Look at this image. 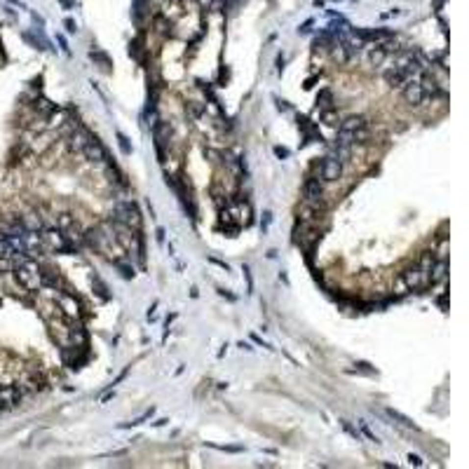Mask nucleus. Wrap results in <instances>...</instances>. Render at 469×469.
<instances>
[{"label":"nucleus","mask_w":469,"mask_h":469,"mask_svg":"<svg viewBox=\"0 0 469 469\" xmlns=\"http://www.w3.org/2000/svg\"><path fill=\"white\" fill-rule=\"evenodd\" d=\"M385 413H387V416L392 417V420H396L399 425L408 427V429H417V427H416V422H413V420H411V417H408V416H404L401 411H396V408H387Z\"/></svg>","instance_id":"2eb2a0df"},{"label":"nucleus","mask_w":469,"mask_h":469,"mask_svg":"<svg viewBox=\"0 0 469 469\" xmlns=\"http://www.w3.org/2000/svg\"><path fill=\"white\" fill-rule=\"evenodd\" d=\"M340 425H342V429H345V432H347L352 439H357V441H359V432H357V429H354V427H352L347 420H340Z\"/></svg>","instance_id":"cd10ccee"},{"label":"nucleus","mask_w":469,"mask_h":469,"mask_svg":"<svg viewBox=\"0 0 469 469\" xmlns=\"http://www.w3.org/2000/svg\"><path fill=\"white\" fill-rule=\"evenodd\" d=\"M218 293H221V296H225L228 300H234V296H233V293H228L225 288H218Z\"/></svg>","instance_id":"a19ab883"},{"label":"nucleus","mask_w":469,"mask_h":469,"mask_svg":"<svg viewBox=\"0 0 469 469\" xmlns=\"http://www.w3.org/2000/svg\"><path fill=\"white\" fill-rule=\"evenodd\" d=\"M275 104H277V110H279V113H287V110H288V104H287V101H282V99H275Z\"/></svg>","instance_id":"72a5a7b5"},{"label":"nucleus","mask_w":469,"mask_h":469,"mask_svg":"<svg viewBox=\"0 0 469 469\" xmlns=\"http://www.w3.org/2000/svg\"><path fill=\"white\" fill-rule=\"evenodd\" d=\"M404 99H406V104H411V106H420L422 101H425V92H422V87H420V82L417 80H408L404 87Z\"/></svg>","instance_id":"0eeeda50"},{"label":"nucleus","mask_w":469,"mask_h":469,"mask_svg":"<svg viewBox=\"0 0 469 469\" xmlns=\"http://www.w3.org/2000/svg\"><path fill=\"white\" fill-rule=\"evenodd\" d=\"M14 277L26 291H38L40 288V267L38 263H33V258H24L14 265Z\"/></svg>","instance_id":"f257e3e1"},{"label":"nucleus","mask_w":469,"mask_h":469,"mask_svg":"<svg viewBox=\"0 0 469 469\" xmlns=\"http://www.w3.org/2000/svg\"><path fill=\"white\" fill-rule=\"evenodd\" d=\"M270 223H272V211H263V221H261V230H263V233H267V228H270Z\"/></svg>","instance_id":"c85d7f7f"},{"label":"nucleus","mask_w":469,"mask_h":469,"mask_svg":"<svg viewBox=\"0 0 469 469\" xmlns=\"http://www.w3.org/2000/svg\"><path fill=\"white\" fill-rule=\"evenodd\" d=\"M66 31L75 33V22H73V19H66Z\"/></svg>","instance_id":"4c0bfd02"},{"label":"nucleus","mask_w":469,"mask_h":469,"mask_svg":"<svg viewBox=\"0 0 469 469\" xmlns=\"http://www.w3.org/2000/svg\"><path fill=\"white\" fill-rule=\"evenodd\" d=\"M319 174L324 181H338L342 176V162L336 157V155H329V157H324V160L319 162Z\"/></svg>","instance_id":"39448f33"},{"label":"nucleus","mask_w":469,"mask_h":469,"mask_svg":"<svg viewBox=\"0 0 469 469\" xmlns=\"http://www.w3.org/2000/svg\"><path fill=\"white\" fill-rule=\"evenodd\" d=\"M401 277H404L406 287L411 288V291H420V288L427 287V282H425V277H422V272H420V267L417 265L406 267L404 272H401Z\"/></svg>","instance_id":"6e6552de"},{"label":"nucleus","mask_w":469,"mask_h":469,"mask_svg":"<svg viewBox=\"0 0 469 469\" xmlns=\"http://www.w3.org/2000/svg\"><path fill=\"white\" fill-rule=\"evenodd\" d=\"M333 104H336V101H333L331 89H321L319 96H317V108H319V110H329V108H336Z\"/></svg>","instance_id":"6ab92c4d"},{"label":"nucleus","mask_w":469,"mask_h":469,"mask_svg":"<svg viewBox=\"0 0 469 469\" xmlns=\"http://www.w3.org/2000/svg\"><path fill=\"white\" fill-rule=\"evenodd\" d=\"M0 256L5 258H14V249H12V239L10 234H5L0 230Z\"/></svg>","instance_id":"aec40b11"},{"label":"nucleus","mask_w":469,"mask_h":469,"mask_svg":"<svg viewBox=\"0 0 469 469\" xmlns=\"http://www.w3.org/2000/svg\"><path fill=\"white\" fill-rule=\"evenodd\" d=\"M185 110L190 113L192 117H200L204 115V110H207V106H202V104H197V101H190V104H185Z\"/></svg>","instance_id":"b1692460"},{"label":"nucleus","mask_w":469,"mask_h":469,"mask_svg":"<svg viewBox=\"0 0 469 469\" xmlns=\"http://www.w3.org/2000/svg\"><path fill=\"white\" fill-rule=\"evenodd\" d=\"M56 228H59V230H64V233H73V230H78V221H75L73 213L64 211V213H59V216H56Z\"/></svg>","instance_id":"ddd939ff"},{"label":"nucleus","mask_w":469,"mask_h":469,"mask_svg":"<svg viewBox=\"0 0 469 469\" xmlns=\"http://www.w3.org/2000/svg\"><path fill=\"white\" fill-rule=\"evenodd\" d=\"M239 347H242V350H246V352H251V350H254V347L249 345V342H239Z\"/></svg>","instance_id":"79ce46f5"},{"label":"nucleus","mask_w":469,"mask_h":469,"mask_svg":"<svg viewBox=\"0 0 469 469\" xmlns=\"http://www.w3.org/2000/svg\"><path fill=\"white\" fill-rule=\"evenodd\" d=\"M321 120H324V125H329V127H336L340 120H338V115H336V108H329V110H319Z\"/></svg>","instance_id":"4be33fe9"},{"label":"nucleus","mask_w":469,"mask_h":469,"mask_svg":"<svg viewBox=\"0 0 469 469\" xmlns=\"http://www.w3.org/2000/svg\"><path fill=\"white\" fill-rule=\"evenodd\" d=\"M115 136H117V143H120L122 153H125V155H131V143H129L127 136H125L122 131H115Z\"/></svg>","instance_id":"393cba45"},{"label":"nucleus","mask_w":469,"mask_h":469,"mask_svg":"<svg viewBox=\"0 0 469 469\" xmlns=\"http://www.w3.org/2000/svg\"><path fill=\"white\" fill-rule=\"evenodd\" d=\"M251 338H254V342H258V345H263L265 350H275L272 345H267V342H263V340H261V338H258V336H251Z\"/></svg>","instance_id":"e433bc0d"},{"label":"nucleus","mask_w":469,"mask_h":469,"mask_svg":"<svg viewBox=\"0 0 469 469\" xmlns=\"http://www.w3.org/2000/svg\"><path fill=\"white\" fill-rule=\"evenodd\" d=\"M394 293H396V296H406V293H411V288L406 287V282H404L401 275L394 279Z\"/></svg>","instance_id":"a878e982"},{"label":"nucleus","mask_w":469,"mask_h":469,"mask_svg":"<svg viewBox=\"0 0 469 469\" xmlns=\"http://www.w3.org/2000/svg\"><path fill=\"white\" fill-rule=\"evenodd\" d=\"M56 40H59V45H61V50H64L66 54L71 52V50H68V45H66V40H64V38H61V35H59V38H56Z\"/></svg>","instance_id":"ea45409f"},{"label":"nucleus","mask_w":469,"mask_h":469,"mask_svg":"<svg viewBox=\"0 0 469 469\" xmlns=\"http://www.w3.org/2000/svg\"><path fill=\"white\" fill-rule=\"evenodd\" d=\"M359 40H387L392 33L390 31H354Z\"/></svg>","instance_id":"dca6fc26"},{"label":"nucleus","mask_w":469,"mask_h":469,"mask_svg":"<svg viewBox=\"0 0 469 469\" xmlns=\"http://www.w3.org/2000/svg\"><path fill=\"white\" fill-rule=\"evenodd\" d=\"M54 305L59 308V312H61L68 321L82 319V305H80V300L75 298V293H71V291L56 293V296H54Z\"/></svg>","instance_id":"7ed1b4c3"},{"label":"nucleus","mask_w":469,"mask_h":469,"mask_svg":"<svg viewBox=\"0 0 469 469\" xmlns=\"http://www.w3.org/2000/svg\"><path fill=\"white\" fill-rule=\"evenodd\" d=\"M113 221L117 225H127V228H134L139 230L141 228V213L136 209V204L131 200H117L113 204Z\"/></svg>","instance_id":"f03ea898"},{"label":"nucleus","mask_w":469,"mask_h":469,"mask_svg":"<svg viewBox=\"0 0 469 469\" xmlns=\"http://www.w3.org/2000/svg\"><path fill=\"white\" fill-rule=\"evenodd\" d=\"M113 265L117 267V272H120V275H122V277H125V279H134V275H136V272H134V265H131L129 261H122V258H115V261H113Z\"/></svg>","instance_id":"f3484780"},{"label":"nucleus","mask_w":469,"mask_h":469,"mask_svg":"<svg viewBox=\"0 0 469 469\" xmlns=\"http://www.w3.org/2000/svg\"><path fill=\"white\" fill-rule=\"evenodd\" d=\"M364 125H366V120H364L362 115H350V117H345L340 122V129L342 131H359V129H364Z\"/></svg>","instance_id":"4468645a"},{"label":"nucleus","mask_w":469,"mask_h":469,"mask_svg":"<svg viewBox=\"0 0 469 469\" xmlns=\"http://www.w3.org/2000/svg\"><path fill=\"white\" fill-rule=\"evenodd\" d=\"M385 80H387V85L390 87H404L411 78H408V73H406L401 66H394V68L385 71Z\"/></svg>","instance_id":"9d476101"},{"label":"nucleus","mask_w":469,"mask_h":469,"mask_svg":"<svg viewBox=\"0 0 469 469\" xmlns=\"http://www.w3.org/2000/svg\"><path fill=\"white\" fill-rule=\"evenodd\" d=\"M89 139H92V134H89L87 129L75 127L73 131H71V136H68V150H71V153H82V148L87 146Z\"/></svg>","instance_id":"1a4fd4ad"},{"label":"nucleus","mask_w":469,"mask_h":469,"mask_svg":"<svg viewBox=\"0 0 469 469\" xmlns=\"http://www.w3.org/2000/svg\"><path fill=\"white\" fill-rule=\"evenodd\" d=\"M362 432H364V434H366V437H368V439H371V441H375V443H380V439L375 437L373 432H371V429L366 427V422H362Z\"/></svg>","instance_id":"473e14b6"},{"label":"nucleus","mask_w":469,"mask_h":469,"mask_svg":"<svg viewBox=\"0 0 469 469\" xmlns=\"http://www.w3.org/2000/svg\"><path fill=\"white\" fill-rule=\"evenodd\" d=\"M446 277H448L446 258H437V261L432 263V270H429V284H441Z\"/></svg>","instance_id":"9b49d317"},{"label":"nucleus","mask_w":469,"mask_h":469,"mask_svg":"<svg viewBox=\"0 0 469 469\" xmlns=\"http://www.w3.org/2000/svg\"><path fill=\"white\" fill-rule=\"evenodd\" d=\"M354 366H357V371H362V373H368V375L375 373V368H371V364H366V362H357Z\"/></svg>","instance_id":"c756f323"},{"label":"nucleus","mask_w":469,"mask_h":469,"mask_svg":"<svg viewBox=\"0 0 469 469\" xmlns=\"http://www.w3.org/2000/svg\"><path fill=\"white\" fill-rule=\"evenodd\" d=\"M420 87H422V92H425V99L427 96H443L446 94V92L441 89V85H439L429 73H425V71H422V78H420Z\"/></svg>","instance_id":"f8f14e48"},{"label":"nucleus","mask_w":469,"mask_h":469,"mask_svg":"<svg viewBox=\"0 0 469 469\" xmlns=\"http://www.w3.org/2000/svg\"><path fill=\"white\" fill-rule=\"evenodd\" d=\"M408 462H411V465H416V467H422V465H425V460L420 458L417 453H408Z\"/></svg>","instance_id":"7c9ffc66"},{"label":"nucleus","mask_w":469,"mask_h":469,"mask_svg":"<svg viewBox=\"0 0 469 469\" xmlns=\"http://www.w3.org/2000/svg\"><path fill=\"white\" fill-rule=\"evenodd\" d=\"M385 56H387V52H385L383 47H375V50L368 52V61H371L373 66H380L385 61Z\"/></svg>","instance_id":"5701e85b"},{"label":"nucleus","mask_w":469,"mask_h":469,"mask_svg":"<svg viewBox=\"0 0 469 469\" xmlns=\"http://www.w3.org/2000/svg\"><path fill=\"white\" fill-rule=\"evenodd\" d=\"M303 195H305L303 202L317 204V207H326V204H324V183L319 181V176H308V179H305V183H303Z\"/></svg>","instance_id":"20e7f679"},{"label":"nucleus","mask_w":469,"mask_h":469,"mask_svg":"<svg viewBox=\"0 0 469 469\" xmlns=\"http://www.w3.org/2000/svg\"><path fill=\"white\" fill-rule=\"evenodd\" d=\"M275 155H277L279 160H287L291 153H288V148H284V146H275Z\"/></svg>","instance_id":"2f4dec72"},{"label":"nucleus","mask_w":469,"mask_h":469,"mask_svg":"<svg viewBox=\"0 0 469 469\" xmlns=\"http://www.w3.org/2000/svg\"><path fill=\"white\" fill-rule=\"evenodd\" d=\"M155 237H157L160 244H164V228H157V230H155Z\"/></svg>","instance_id":"c9c22d12"},{"label":"nucleus","mask_w":469,"mask_h":469,"mask_svg":"<svg viewBox=\"0 0 469 469\" xmlns=\"http://www.w3.org/2000/svg\"><path fill=\"white\" fill-rule=\"evenodd\" d=\"M242 272H244V279H246V293H254V277H251L249 265H242Z\"/></svg>","instance_id":"bb28decb"},{"label":"nucleus","mask_w":469,"mask_h":469,"mask_svg":"<svg viewBox=\"0 0 469 469\" xmlns=\"http://www.w3.org/2000/svg\"><path fill=\"white\" fill-rule=\"evenodd\" d=\"M89 59H92L94 64H99L101 68H110V59H108V54L101 52V50H92V52H89Z\"/></svg>","instance_id":"412c9836"},{"label":"nucleus","mask_w":469,"mask_h":469,"mask_svg":"<svg viewBox=\"0 0 469 469\" xmlns=\"http://www.w3.org/2000/svg\"><path fill=\"white\" fill-rule=\"evenodd\" d=\"M279 279H282V282H284V284L288 287V277H287V272H279Z\"/></svg>","instance_id":"37998d69"},{"label":"nucleus","mask_w":469,"mask_h":469,"mask_svg":"<svg viewBox=\"0 0 469 469\" xmlns=\"http://www.w3.org/2000/svg\"><path fill=\"white\" fill-rule=\"evenodd\" d=\"M277 71H279V73L284 71V54H279V56H277Z\"/></svg>","instance_id":"58836bf2"},{"label":"nucleus","mask_w":469,"mask_h":469,"mask_svg":"<svg viewBox=\"0 0 469 469\" xmlns=\"http://www.w3.org/2000/svg\"><path fill=\"white\" fill-rule=\"evenodd\" d=\"M209 263H213V265H218V267H223L225 272L230 270V267H228V263H223V261H216V258H209Z\"/></svg>","instance_id":"f704fd0d"},{"label":"nucleus","mask_w":469,"mask_h":469,"mask_svg":"<svg viewBox=\"0 0 469 469\" xmlns=\"http://www.w3.org/2000/svg\"><path fill=\"white\" fill-rule=\"evenodd\" d=\"M92 287H94V291H96V296L101 300H110L113 296H110V291H108V287L101 282V277L99 275H92Z\"/></svg>","instance_id":"a211bd4d"},{"label":"nucleus","mask_w":469,"mask_h":469,"mask_svg":"<svg viewBox=\"0 0 469 469\" xmlns=\"http://www.w3.org/2000/svg\"><path fill=\"white\" fill-rule=\"evenodd\" d=\"M82 155H85L89 162H94V164H106L108 162L106 148H104V143L96 139V136H92V139L87 141V146L82 148Z\"/></svg>","instance_id":"423d86ee"}]
</instances>
